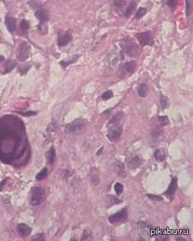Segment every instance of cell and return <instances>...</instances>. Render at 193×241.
I'll use <instances>...</instances> for the list:
<instances>
[{
    "instance_id": "18",
    "label": "cell",
    "mask_w": 193,
    "mask_h": 241,
    "mask_svg": "<svg viewBox=\"0 0 193 241\" xmlns=\"http://www.w3.org/2000/svg\"><path fill=\"white\" fill-rule=\"evenodd\" d=\"M136 68H137V64L135 61H129V62L126 63L125 65V69L129 73H133Z\"/></svg>"
},
{
    "instance_id": "10",
    "label": "cell",
    "mask_w": 193,
    "mask_h": 241,
    "mask_svg": "<svg viewBox=\"0 0 193 241\" xmlns=\"http://www.w3.org/2000/svg\"><path fill=\"white\" fill-rule=\"evenodd\" d=\"M5 25L10 33H13L16 29V19L11 17L7 16L5 17Z\"/></svg>"
},
{
    "instance_id": "39",
    "label": "cell",
    "mask_w": 193,
    "mask_h": 241,
    "mask_svg": "<svg viewBox=\"0 0 193 241\" xmlns=\"http://www.w3.org/2000/svg\"><path fill=\"white\" fill-rule=\"evenodd\" d=\"M23 116H35L36 115V112H26V113H22Z\"/></svg>"
},
{
    "instance_id": "22",
    "label": "cell",
    "mask_w": 193,
    "mask_h": 241,
    "mask_svg": "<svg viewBox=\"0 0 193 241\" xmlns=\"http://www.w3.org/2000/svg\"><path fill=\"white\" fill-rule=\"evenodd\" d=\"M136 7H137V3L136 2H131L130 3V5H129V7L127 8V10H126V16L128 17H130L131 14L134 12V10H136Z\"/></svg>"
},
{
    "instance_id": "41",
    "label": "cell",
    "mask_w": 193,
    "mask_h": 241,
    "mask_svg": "<svg viewBox=\"0 0 193 241\" xmlns=\"http://www.w3.org/2000/svg\"><path fill=\"white\" fill-rule=\"evenodd\" d=\"M4 60V56L0 54V61H3Z\"/></svg>"
},
{
    "instance_id": "24",
    "label": "cell",
    "mask_w": 193,
    "mask_h": 241,
    "mask_svg": "<svg viewBox=\"0 0 193 241\" xmlns=\"http://www.w3.org/2000/svg\"><path fill=\"white\" fill-rule=\"evenodd\" d=\"M38 29H39V30L41 31L42 35H46L47 33V31H48V27L46 24V22H41L39 24V26H38Z\"/></svg>"
},
{
    "instance_id": "33",
    "label": "cell",
    "mask_w": 193,
    "mask_h": 241,
    "mask_svg": "<svg viewBox=\"0 0 193 241\" xmlns=\"http://www.w3.org/2000/svg\"><path fill=\"white\" fill-rule=\"evenodd\" d=\"M192 10V6L191 5V2L190 1H186V10H185V13H186V16L189 17L190 16V13Z\"/></svg>"
},
{
    "instance_id": "37",
    "label": "cell",
    "mask_w": 193,
    "mask_h": 241,
    "mask_svg": "<svg viewBox=\"0 0 193 241\" xmlns=\"http://www.w3.org/2000/svg\"><path fill=\"white\" fill-rule=\"evenodd\" d=\"M90 236V232L89 231H88V230H85L84 231V232H83V236H82V240H85V239H88L89 238Z\"/></svg>"
},
{
    "instance_id": "30",
    "label": "cell",
    "mask_w": 193,
    "mask_h": 241,
    "mask_svg": "<svg viewBox=\"0 0 193 241\" xmlns=\"http://www.w3.org/2000/svg\"><path fill=\"white\" fill-rule=\"evenodd\" d=\"M27 5H30L33 9H37L41 6V4L37 1H27Z\"/></svg>"
},
{
    "instance_id": "35",
    "label": "cell",
    "mask_w": 193,
    "mask_h": 241,
    "mask_svg": "<svg viewBox=\"0 0 193 241\" xmlns=\"http://www.w3.org/2000/svg\"><path fill=\"white\" fill-rule=\"evenodd\" d=\"M162 130H154L152 132V136L153 137H155V138H159L160 136H162Z\"/></svg>"
},
{
    "instance_id": "31",
    "label": "cell",
    "mask_w": 193,
    "mask_h": 241,
    "mask_svg": "<svg viewBox=\"0 0 193 241\" xmlns=\"http://www.w3.org/2000/svg\"><path fill=\"white\" fill-rule=\"evenodd\" d=\"M148 197L149 199H151L155 201H163V198L159 196H155V195H148Z\"/></svg>"
},
{
    "instance_id": "27",
    "label": "cell",
    "mask_w": 193,
    "mask_h": 241,
    "mask_svg": "<svg viewBox=\"0 0 193 241\" xmlns=\"http://www.w3.org/2000/svg\"><path fill=\"white\" fill-rule=\"evenodd\" d=\"M114 189H115V192L117 193V195H120L122 192L124 191V186L121 183H117L114 186Z\"/></svg>"
},
{
    "instance_id": "4",
    "label": "cell",
    "mask_w": 193,
    "mask_h": 241,
    "mask_svg": "<svg viewBox=\"0 0 193 241\" xmlns=\"http://www.w3.org/2000/svg\"><path fill=\"white\" fill-rule=\"evenodd\" d=\"M123 133V128L120 125V123L115 124V125L110 126L107 131V139L112 142H116L121 137V134Z\"/></svg>"
},
{
    "instance_id": "34",
    "label": "cell",
    "mask_w": 193,
    "mask_h": 241,
    "mask_svg": "<svg viewBox=\"0 0 193 241\" xmlns=\"http://www.w3.org/2000/svg\"><path fill=\"white\" fill-rule=\"evenodd\" d=\"M91 182L94 183V185H97L99 183V178L96 174H92L91 176Z\"/></svg>"
},
{
    "instance_id": "1",
    "label": "cell",
    "mask_w": 193,
    "mask_h": 241,
    "mask_svg": "<svg viewBox=\"0 0 193 241\" xmlns=\"http://www.w3.org/2000/svg\"><path fill=\"white\" fill-rule=\"evenodd\" d=\"M121 47L123 50L125 51L127 55L129 56H136L137 54H139V48L138 46L135 43L133 40H131L130 38H126L121 41Z\"/></svg>"
},
{
    "instance_id": "25",
    "label": "cell",
    "mask_w": 193,
    "mask_h": 241,
    "mask_svg": "<svg viewBox=\"0 0 193 241\" xmlns=\"http://www.w3.org/2000/svg\"><path fill=\"white\" fill-rule=\"evenodd\" d=\"M78 57H79V55H76L74 58H72V59H71V60H63V61L60 62V64H61V66H63V67H68V66H70L72 63L75 62Z\"/></svg>"
},
{
    "instance_id": "29",
    "label": "cell",
    "mask_w": 193,
    "mask_h": 241,
    "mask_svg": "<svg viewBox=\"0 0 193 241\" xmlns=\"http://www.w3.org/2000/svg\"><path fill=\"white\" fill-rule=\"evenodd\" d=\"M158 120H160V122L162 123V125L166 126L167 124H169V120H168V117L167 116H159L158 117Z\"/></svg>"
},
{
    "instance_id": "15",
    "label": "cell",
    "mask_w": 193,
    "mask_h": 241,
    "mask_svg": "<svg viewBox=\"0 0 193 241\" xmlns=\"http://www.w3.org/2000/svg\"><path fill=\"white\" fill-rule=\"evenodd\" d=\"M55 156H56V153H55V150H54L53 147L50 148V150L46 153V159L47 161L49 162L50 165H53L54 160H55Z\"/></svg>"
},
{
    "instance_id": "23",
    "label": "cell",
    "mask_w": 193,
    "mask_h": 241,
    "mask_svg": "<svg viewBox=\"0 0 193 241\" xmlns=\"http://www.w3.org/2000/svg\"><path fill=\"white\" fill-rule=\"evenodd\" d=\"M146 13H147V10H146V8L141 7V8H139V9L137 10V11L136 18H137V19H140V18L143 17Z\"/></svg>"
},
{
    "instance_id": "9",
    "label": "cell",
    "mask_w": 193,
    "mask_h": 241,
    "mask_svg": "<svg viewBox=\"0 0 193 241\" xmlns=\"http://www.w3.org/2000/svg\"><path fill=\"white\" fill-rule=\"evenodd\" d=\"M35 17L41 22H46L49 19V14L45 9H40L35 11Z\"/></svg>"
},
{
    "instance_id": "21",
    "label": "cell",
    "mask_w": 193,
    "mask_h": 241,
    "mask_svg": "<svg viewBox=\"0 0 193 241\" xmlns=\"http://www.w3.org/2000/svg\"><path fill=\"white\" fill-rule=\"evenodd\" d=\"M47 174H48V171H47V169L46 168H43L42 170L38 173V174L36 175L35 178L36 180H38V181H41V180H43V179H45L46 177H47Z\"/></svg>"
},
{
    "instance_id": "12",
    "label": "cell",
    "mask_w": 193,
    "mask_h": 241,
    "mask_svg": "<svg viewBox=\"0 0 193 241\" xmlns=\"http://www.w3.org/2000/svg\"><path fill=\"white\" fill-rule=\"evenodd\" d=\"M176 189H177V178H174L172 180L170 185H169V187H168V189H167V190L165 192V194H166V196H170V197H172V196L174 194Z\"/></svg>"
},
{
    "instance_id": "3",
    "label": "cell",
    "mask_w": 193,
    "mask_h": 241,
    "mask_svg": "<svg viewBox=\"0 0 193 241\" xmlns=\"http://www.w3.org/2000/svg\"><path fill=\"white\" fill-rule=\"evenodd\" d=\"M85 125V120L83 119H81V118L76 119L65 127V132L66 133H73V134L81 133L82 131L84 129Z\"/></svg>"
},
{
    "instance_id": "20",
    "label": "cell",
    "mask_w": 193,
    "mask_h": 241,
    "mask_svg": "<svg viewBox=\"0 0 193 241\" xmlns=\"http://www.w3.org/2000/svg\"><path fill=\"white\" fill-rule=\"evenodd\" d=\"M16 66V61H15L13 59H8L7 62L5 64V72H9L10 71H12L14 68Z\"/></svg>"
},
{
    "instance_id": "36",
    "label": "cell",
    "mask_w": 193,
    "mask_h": 241,
    "mask_svg": "<svg viewBox=\"0 0 193 241\" xmlns=\"http://www.w3.org/2000/svg\"><path fill=\"white\" fill-rule=\"evenodd\" d=\"M44 234L43 233H38L35 236V239H33V240H44Z\"/></svg>"
},
{
    "instance_id": "6",
    "label": "cell",
    "mask_w": 193,
    "mask_h": 241,
    "mask_svg": "<svg viewBox=\"0 0 193 241\" xmlns=\"http://www.w3.org/2000/svg\"><path fill=\"white\" fill-rule=\"evenodd\" d=\"M127 217H128L127 209L124 208V209H122L121 211L118 212L116 214L110 215L109 218H108V220H109V222L111 224H118L122 222V221L126 220Z\"/></svg>"
},
{
    "instance_id": "32",
    "label": "cell",
    "mask_w": 193,
    "mask_h": 241,
    "mask_svg": "<svg viewBox=\"0 0 193 241\" xmlns=\"http://www.w3.org/2000/svg\"><path fill=\"white\" fill-rule=\"evenodd\" d=\"M28 28H29V22L26 20H23L21 22V29L23 30H27V29H28Z\"/></svg>"
},
{
    "instance_id": "14",
    "label": "cell",
    "mask_w": 193,
    "mask_h": 241,
    "mask_svg": "<svg viewBox=\"0 0 193 241\" xmlns=\"http://www.w3.org/2000/svg\"><path fill=\"white\" fill-rule=\"evenodd\" d=\"M154 156H155V159L158 161H163L166 158V153H165V151L162 149V148H160L156 150L155 153H154Z\"/></svg>"
},
{
    "instance_id": "2",
    "label": "cell",
    "mask_w": 193,
    "mask_h": 241,
    "mask_svg": "<svg viewBox=\"0 0 193 241\" xmlns=\"http://www.w3.org/2000/svg\"><path fill=\"white\" fill-rule=\"evenodd\" d=\"M44 200H45V189L41 187L33 188L30 194V203L32 205H40Z\"/></svg>"
},
{
    "instance_id": "38",
    "label": "cell",
    "mask_w": 193,
    "mask_h": 241,
    "mask_svg": "<svg viewBox=\"0 0 193 241\" xmlns=\"http://www.w3.org/2000/svg\"><path fill=\"white\" fill-rule=\"evenodd\" d=\"M125 4H126V1H114V5L117 6H122V5H125Z\"/></svg>"
},
{
    "instance_id": "26",
    "label": "cell",
    "mask_w": 193,
    "mask_h": 241,
    "mask_svg": "<svg viewBox=\"0 0 193 241\" xmlns=\"http://www.w3.org/2000/svg\"><path fill=\"white\" fill-rule=\"evenodd\" d=\"M161 104L163 109H165L168 106V98L164 95H161Z\"/></svg>"
},
{
    "instance_id": "5",
    "label": "cell",
    "mask_w": 193,
    "mask_h": 241,
    "mask_svg": "<svg viewBox=\"0 0 193 241\" xmlns=\"http://www.w3.org/2000/svg\"><path fill=\"white\" fill-rule=\"evenodd\" d=\"M136 37L142 46H152L154 43V39H153L151 32L148 31L138 33L136 35Z\"/></svg>"
},
{
    "instance_id": "40",
    "label": "cell",
    "mask_w": 193,
    "mask_h": 241,
    "mask_svg": "<svg viewBox=\"0 0 193 241\" xmlns=\"http://www.w3.org/2000/svg\"><path fill=\"white\" fill-rule=\"evenodd\" d=\"M166 3H167V5H170V6H173H173L175 5L176 2L175 1H167Z\"/></svg>"
},
{
    "instance_id": "7",
    "label": "cell",
    "mask_w": 193,
    "mask_h": 241,
    "mask_svg": "<svg viewBox=\"0 0 193 241\" xmlns=\"http://www.w3.org/2000/svg\"><path fill=\"white\" fill-rule=\"evenodd\" d=\"M29 55V47L26 41H22L19 45L17 58L20 61H25Z\"/></svg>"
},
{
    "instance_id": "17",
    "label": "cell",
    "mask_w": 193,
    "mask_h": 241,
    "mask_svg": "<svg viewBox=\"0 0 193 241\" xmlns=\"http://www.w3.org/2000/svg\"><path fill=\"white\" fill-rule=\"evenodd\" d=\"M140 164H141V160H140L139 158H138V157H134V158H132V159L129 161L128 165H129V167H130V169H135V168L138 167Z\"/></svg>"
},
{
    "instance_id": "8",
    "label": "cell",
    "mask_w": 193,
    "mask_h": 241,
    "mask_svg": "<svg viewBox=\"0 0 193 241\" xmlns=\"http://www.w3.org/2000/svg\"><path fill=\"white\" fill-rule=\"evenodd\" d=\"M16 230H17L18 233L23 237H27L32 232V228L25 223L18 224Z\"/></svg>"
},
{
    "instance_id": "11",
    "label": "cell",
    "mask_w": 193,
    "mask_h": 241,
    "mask_svg": "<svg viewBox=\"0 0 193 241\" xmlns=\"http://www.w3.org/2000/svg\"><path fill=\"white\" fill-rule=\"evenodd\" d=\"M72 40V36L70 33H66L64 34L62 36H60L58 39V45L59 47H64L66 46L68 43H70Z\"/></svg>"
},
{
    "instance_id": "28",
    "label": "cell",
    "mask_w": 193,
    "mask_h": 241,
    "mask_svg": "<svg viewBox=\"0 0 193 241\" xmlns=\"http://www.w3.org/2000/svg\"><path fill=\"white\" fill-rule=\"evenodd\" d=\"M112 97H113V93H112V90H107L105 93L102 94L101 98L103 99V100H108V99L112 98Z\"/></svg>"
},
{
    "instance_id": "16",
    "label": "cell",
    "mask_w": 193,
    "mask_h": 241,
    "mask_svg": "<svg viewBox=\"0 0 193 241\" xmlns=\"http://www.w3.org/2000/svg\"><path fill=\"white\" fill-rule=\"evenodd\" d=\"M115 170L118 174L119 175L120 177H126V172H125V166L124 165L117 161L116 164H115Z\"/></svg>"
},
{
    "instance_id": "19",
    "label": "cell",
    "mask_w": 193,
    "mask_h": 241,
    "mask_svg": "<svg viewBox=\"0 0 193 241\" xmlns=\"http://www.w3.org/2000/svg\"><path fill=\"white\" fill-rule=\"evenodd\" d=\"M122 117H123V113L122 112H119L118 114L115 115V116L112 117L111 120L109 121V124L108 125L112 126V125H115V124H118L121 120Z\"/></svg>"
},
{
    "instance_id": "13",
    "label": "cell",
    "mask_w": 193,
    "mask_h": 241,
    "mask_svg": "<svg viewBox=\"0 0 193 241\" xmlns=\"http://www.w3.org/2000/svg\"><path fill=\"white\" fill-rule=\"evenodd\" d=\"M148 88L147 85L145 84H142L138 86V89H137V93H138V96L141 97V98H145L147 95H148Z\"/></svg>"
}]
</instances>
